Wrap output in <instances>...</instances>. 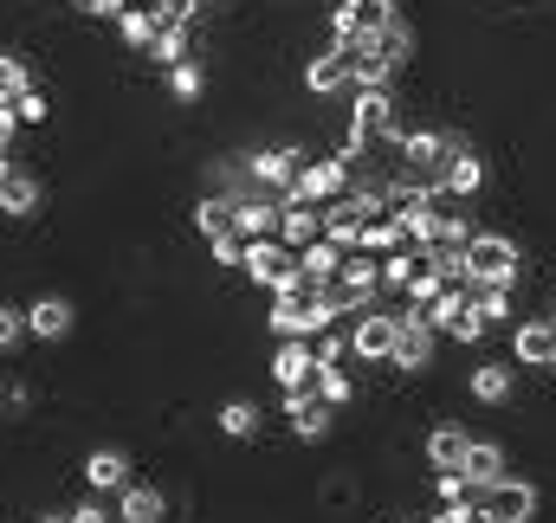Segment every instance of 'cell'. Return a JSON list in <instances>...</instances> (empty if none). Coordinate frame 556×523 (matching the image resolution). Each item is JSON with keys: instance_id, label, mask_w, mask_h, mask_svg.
<instances>
[{"instance_id": "7", "label": "cell", "mask_w": 556, "mask_h": 523, "mask_svg": "<svg viewBox=\"0 0 556 523\" xmlns=\"http://www.w3.org/2000/svg\"><path fill=\"white\" fill-rule=\"evenodd\" d=\"M273 382H278V394H311L317 388V349H311V336H278Z\"/></svg>"}, {"instance_id": "18", "label": "cell", "mask_w": 556, "mask_h": 523, "mask_svg": "<svg viewBox=\"0 0 556 523\" xmlns=\"http://www.w3.org/2000/svg\"><path fill=\"white\" fill-rule=\"evenodd\" d=\"M498 518H511V523H531L538 518V485H525V479H498L492 492H479Z\"/></svg>"}, {"instance_id": "23", "label": "cell", "mask_w": 556, "mask_h": 523, "mask_svg": "<svg viewBox=\"0 0 556 523\" xmlns=\"http://www.w3.org/2000/svg\"><path fill=\"white\" fill-rule=\"evenodd\" d=\"M220 433H227V439H240V446H247V439H260V433H266V413H260V400L233 394V400L220 407Z\"/></svg>"}, {"instance_id": "34", "label": "cell", "mask_w": 556, "mask_h": 523, "mask_svg": "<svg viewBox=\"0 0 556 523\" xmlns=\"http://www.w3.org/2000/svg\"><path fill=\"white\" fill-rule=\"evenodd\" d=\"M317 362H356V343H350V330H337V323H330V330L317 336Z\"/></svg>"}, {"instance_id": "19", "label": "cell", "mask_w": 556, "mask_h": 523, "mask_svg": "<svg viewBox=\"0 0 556 523\" xmlns=\"http://www.w3.org/2000/svg\"><path fill=\"white\" fill-rule=\"evenodd\" d=\"M278 240H285L291 253H304L311 240H324V207H311V201H285V220H278Z\"/></svg>"}, {"instance_id": "8", "label": "cell", "mask_w": 556, "mask_h": 523, "mask_svg": "<svg viewBox=\"0 0 556 523\" xmlns=\"http://www.w3.org/2000/svg\"><path fill=\"white\" fill-rule=\"evenodd\" d=\"M247 168H253V181H260L266 194H285V188L298 181V168H304V149H298V142H266V149H247Z\"/></svg>"}, {"instance_id": "32", "label": "cell", "mask_w": 556, "mask_h": 523, "mask_svg": "<svg viewBox=\"0 0 556 523\" xmlns=\"http://www.w3.org/2000/svg\"><path fill=\"white\" fill-rule=\"evenodd\" d=\"M26 336H33V330H26V304H7V297H0V356L20 349Z\"/></svg>"}, {"instance_id": "10", "label": "cell", "mask_w": 556, "mask_h": 523, "mask_svg": "<svg viewBox=\"0 0 556 523\" xmlns=\"http://www.w3.org/2000/svg\"><path fill=\"white\" fill-rule=\"evenodd\" d=\"M433 343H440V330H433L420 310H402V343H395V362H389V369H402V375L433 369Z\"/></svg>"}, {"instance_id": "4", "label": "cell", "mask_w": 556, "mask_h": 523, "mask_svg": "<svg viewBox=\"0 0 556 523\" xmlns=\"http://www.w3.org/2000/svg\"><path fill=\"white\" fill-rule=\"evenodd\" d=\"M240 271H247L260 291H285V284L304 271V259H298L278 233H266V240H247V265H240Z\"/></svg>"}, {"instance_id": "39", "label": "cell", "mask_w": 556, "mask_h": 523, "mask_svg": "<svg viewBox=\"0 0 556 523\" xmlns=\"http://www.w3.org/2000/svg\"><path fill=\"white\" fill-rule=\"evenodd\" d=\"M466 523H511V518H498V511H492L485 498H472V511H466Z\"/></svg>"}, {"instance_id": "11", "label": "cell", "mask_w": 556, "mask_h": 523, "mask_svg": "<svg viewBox=\"0 0 556 523\" xmlns=\"http://www.w3.org/2000/svg\"><path fill=\"white\" fill-rule=\"evenodd\" d=\"M39 207H46V181L33 168H13L7 162V175H0V214L7 220H33Z\"/></svg>"}, {"instance_id": "26", "label": "cell", "mask_w": 556, "mask_h": 523, "mask_svg": "<svg viewBox=\"0 0 556 523\" xmlns=\"http://www.w3.org/2000/svg\"><path fill=\"white\" fill-rule=\"evenodd\" d=\"M233 214H240V201H227V194H201V201H194V227H201L207 240L240 233V220H233Z\"/></svg>"}, {"instance_id": "35", "label": "cell", "mask_w": 556, "mask_h": 523, "mask_svg": "<svg viewBox=\"0 0 556 523\" xmlns=\"http://www.w3.org/2000/svg\"><path fill=\"white\" fill-rule=\"evenodd\" d=\"M13 104H20V117H26V124H52V98H46L39 85H33V91H20Z\"/></svg>"}, {"instance_id": "27", "label": "cell", "mask_w": 556, "mask_h": 523, "mask_svg": "<svg viewBox=\"0 0 556 523\" xmlns=\"http://www.w3.org/2000/svg\"><path fill=\"white\" fill-rule=\"evenodd\" d=\"M402 246H415V240L402 233V220H395V214H382V220H369V227H363V253L389 259V253H402Z\"/></svg>"}, {"instance_id": "15", "label": "cell", "mask_w": 556, "mask_h": 523, "mask_svg": "<svg viewBox=\"0 0 556 523\" xmlns=\"http://www.w3.org/2000/svg\"><path fill=\"white\" fill-rule=\"evenodd\" d=\"M285 413H291V433H298V439H324L330 420H337V407H330L317 388L311 394H285Z\"/></svg>"}, {"instance_id": "38", "label": "cell", "mask_w": 556, "mask_h": 523, "mask_svg": "<svg viewBox=\"0 0 556 523\" xmlns=\"http://www.w3.org/2000/svg\"><path fill=\"white\" fill-rule=\"evenodd\" d=\"M20 124H26V117H20V104H0V155H7V142L20 136Z\"/></svg>"}, {"instance_id": "9", "label": "cell", "mask_w": 556, "mask_h": 523, "mask_svg": "<svg viewBox=\"0 0 556 523\" xmlns=\"http://www.w3.org/2000/svg\"><path fill=\"white\" fill-rule=\"evenodd\" d=\"M304 91H311V98H343V91H356V65H350V52H343V46L311 52V65H304Z\"/></svg>"}, {"instance_id": "13", "label": "cell", "mask_w": 556, "mask_h": 523, "mask_svg": "<svg viewBox=\"0 0 556 523\" xmlns=\"http://www.w3.org/2000/svg\"><path fill=\"white\" fill-rule=\"evenodd\" d=\"M511 362H525V369H556V317H531V323H518V336H511Z\"/></svg>"}, {"instance_id": "16", "label": "cell", "mask_w": 556, "mask_h": 523, "mask_svg": "<svg viewBox=\"0 0 556 523\" xmlns=\"http://www.w3.org/2000/svg\"><path fill=\"white\" fill-rule=\"evenodd\" d=\"M466 394H472L479 407H505V400L518 394V369H511V362H479V369L466 375Z\"/></svg>"}, {"instance_id": "33", "label": "cell", "mask_w": 556, "mask_h": 523, "mask_svg": "<svg viewBox=\"0 0 556 523\" xmlns=\"http://www.w3.org/2000/svg\"><path fill=\"white\" fill-rule=\"evenodd\" d=\"M20 91H33V72H26V59L0 52V104H13Z\"/></svg>"}, {"instance_id": "12", "label": "cell", "mask_w": 556, "mask_h": 523, "mask_svg": "<svg viewBox=\"0 0 556 523\" xmlns=\"http://www.w3.org/2000/svg\"><path fill=\"white\" fill-rule=\"evenodd\" d=\"M72 297H59V291H46V297H33L26 304V330H33V343H65L72 336Z\"/></svg>"}, {"instance_id": "30", "label": "cell", "mask_w": 556, "mask_h": 523, "mask_svg": "<svg viewBox=\"0 0 556 523\" xmlns=\"http://www.w3.org/2000/svg\"><path fill=\"white\" fill-rule=\"evenodd\" d=\"M317 394L330 407H350L356 400V382H350V362H317Z\"/></svg>"}, {"instance_id": "24", "label": "cell", "mask_w": 556, "mask_h": 523, "mask_svg": "<svg viewBox=\"0 0 556 523\" xmlns=\"http://www.w3.org/2000/svg\"><path fill=\"white\" fill-rule=\"evenodd\" d=\"M111 26H117V39H124L130 52H149V46H155V33H162V13H155V7H124Z\"/></svg>"}, {"instance_id": "29", "label": "cell", "mask_w": 556, "mask_h": 523, "mask_svg": "<svg viewBox=\"0 0 556 523\" xmlns=\"http://www.w3.org/2000/svg\"><path fill=\"white\" fill-rule=\"evenodd\" d=\"M446 291H453V284H446V278H440L433 265H420V271H415V284H408V297H402V304H408V310H420V317H427V310H433V304H440Z\"/></svg>"}, {"instance_id": "37", "label": "cell", "mask_w": 556, "mask_h": 523, "mask_svg": "<svg viewBox=\"0 0 556 523\" xmlns=\"http://www.w3.org/2000/svg\"><path fill=\"white\" fill-rule=\"evenodd\" d=\"M65 523H111V511H104L98 498H85V505H72V511H65Z\"/></svg>"}, {"instance_id": "1", "label": "cell", "mask_w": 556, "mask_h": 523, "mask_svg": "<svg viewBox=\"0 0 556 523\" xmlns=\"http://www.w3.org/2000/svg\"><path fill=\"white\" fill-rule=\"evenodd\" d=\"M356 188V168H350V155L337 149V155H311L304 168H298V181L278 194V201H311V207H330V201H343Z\"/></svg>"}, {"instance_id": "14", "label": "cell", "mask_w": 556, "mask_h": 523, "mask_svg": "<svg viewBox=\"0 0 556 523\" xmlns=\"http://www.w3.org/2000/svg\"><path fill=\"white\" fill-rule=\"evenodd\" d=\"M85 485L91 492H124L130 485V452L124 446H91L85 452Z\"/></svg>"}, {"instance_id": "2", "label": "cell", "mask_w": 556, "mask_h": 523, "mask_svg": "<svg viewBox=\"0 0 556 523\" xmlns=\"http://www.w3.org/2000/svg\"><path fill=\"white\" fill-rule=\"evenodd\" d=\"M466 271H472V284H505V278H525V253H518V240H505V233H472Z\"/></svg>"}, {"instance_id": "31", "label": "cell", "mask_w": 556, "mask_h": 523, "mask_svg": "<svg viewBox=\"0 0 556 523\" xmlns=\"http://www.w3.org/2000/svg\"><path fill=\"white\" fill-rule=\"evenodd\" d=\"M149 59H155L162 72H168V65H181V59H188V26H162V33H155V46H149Z\"/></svg>"}, {"instance_id": "21", "label": "cell", "mask_w": 556, "mask_h": 523, "mask_svg": "<svg viewBox=\"0 0 556 523\" xmlns=\"http://www.w3.org/2000/svg\"><path fill=\"white\" fill-rule=\"evenodd\" d=\"M466 446H472V433H466V426H433L420 452H427V465H433V472H459V465H466Z\"/></svg>"}, {"instance_id": "42", "label": "cell", "mask_w": 556, "mask_h": 523, "mask_svg": "<svg viewBox=\"0 0 556 523\" xmlns=\"http://www.w3.org/2000/svg\"><path fill=\"white\" fill-rule=\"evenodd\" d=\"M0 175H7V155H0Z\"/></svg>"}, {"instance_id": "36", "label": "cell", "mask_w": 556, "mask_h": 523, "mask_svg": "<svg viewBox=\"0 0 556 523\" xmlns=\"http://www.w3.org/2000/svg\"><path fill=\"white\" fill-rule=\"evenodd\" d=\"M26 407H33V388H26V382H7V388H0V420H20Z\"/></svg>"}, {"instance_id": "41", "label": "cell", "mask_w": 556, "mask_h": 523, "mask_svg": "<svg viewBox=\"0 0 556 523\" xmlns=\"http://www.w3.org/2000/svg\"><path fill=\"white\" fill-rule=\"evenodd\" d=\"M427 523H453V518H446V511H440V518H427Z\"/></svg>"}, {"instance_id": "22", "label": "cell", "mask_w": 556, "mask_h": 523, "mask_svg": "<svg viewBox=\"0 0 556 523\" xmlns=\"http://www.w3.org/2000/svg\"><path fill=\"white\" fill-rule=\"evenodd\" d=\"M518 284H525V278H505V284H472L479 317H485V323H511V317H518Z\"/></svg>"}, {"instance_id": "25", "label": "cell", "mask_w": 556, "mask_h": 523, "mask_svg": "<svg viewBox=\"0 0 556 523\" xmlns=\"http://www.w3.org/2000/svg\"><path fill=\"white\" fill-rule=\"evenodd\" d=\"M485 188V162L472 155V149H453V162H446V194L453 201H472Z\"/></svg>"}, {"instance_id": "40", "label": "cell", "mask_w": 556, "mask_h": 523, "mask_svg": "<svg viewBox=\"0 0 556 523\" xmlns=\"http://www.w3.org/2000/svg\"><path fill=\"white\" fill-rule=\"evenodd\" d=\"M33 523H65V511H52V518H33Z\"/></svg>"}, {"instance_id": "5", "label": "cell", "mask_w": 556, "mask_h": 523, "mask_svg": "<svg viewBox=\"0 0 556 523\" xmlns=\"http://www.w3.org/2000/svg\"><path fill=\"white\" fill-rule=\"evenodd\" d=\"M350 343H356V362H395V343H402V310H363L350 323Z\"/></svg>"}, {"instance_id": "17", "label": "cell", "mask_w": 556, "mask_h": 523, "mask_svg": "<svg viewBox=\"0 0 556 523\" xmlns=\"http://www.w3.org/2000/svg\"><path fill=\"white\" fill-rule=\"evenodd\" d=\"M459 472H466V479H472L479 492H492L498 479H511V459H505V446H498V439H472V446H466V465H459Z\"/></svg>"}, {"instance_id": "3", "label": "cell", "mask_w": 556, "mask_h": 523, "mask_svg": "<svg viewBox=\"0 0 556 523\" xmlns=\"http://www.w3.org/2000/svg\"><path fill=\"white\" fill-rule=\"evenodd\" d=\"M395 91L389 85H356L350 91V142H376V136H395Z\"/></svg>"}, {"instance_id": "20", "label": "cell", "mask_w": 556, "mask_h": 523, "mask_svg": "<svg viewBox=\"0 0 556 523\" xmlns=\"http://www.w3.org/2000/svg\"><path fill=\"white\" fill-rule=\"evenodd\" d=\"M117 523H168V498L155 492V485H124L117 492Z\"/></svg>"}, {"instance_id": "28", "label": "cell", "mask_w": 556, "mask_h": 523, "mask_svg": "<svg viewBox=\"0 0 556 523\" xmlns=\"http://www.w3.org/2000/svg\"><path fill=\"white\" fill-rule=\"evenodd\" d=\"M168 98H175V104H201V98H207V72H201L194 59L168 65Z\"/></svg>"}, {"instance_id": "6", "label": "cell", "mask_w": 556, "mask_h": 523, "mask_svg": "<svg viewBox=\"0 0 556 523\" xmlns=\"http://www.w3.org/2000/svg\"><path fill=\"white\" fill-rule=\"evenodd\" d=\"M395 20H402L395 0H337V7H330V46H350V39L382 33V26H395Z\"/></svg>"}]
</instances>
